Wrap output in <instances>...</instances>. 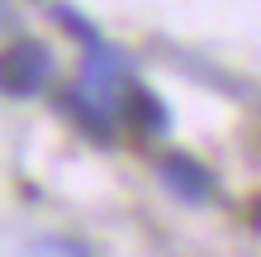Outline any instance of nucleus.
I'll return each instance as SVG.
<instances>
[{"mask_svg": "<svg viewBox=\"0 0 261 257\" xmlns=\"http://www.w3.org/2000/svg\"><path fill=\"white\" fill-rule=\"evenodd\" d=\"M53 77V53L34 38H14L0 48V90L5 96H34Z\"/></svg>", "mask_w": 261, "mask_h": 257, "instance_id": "f257e3e1", "label": "nucleus"}, {"mask_svg": "<svg viewBox=\"0 0 261 257\" xmlns=\"http://www.w3.org/2000/svg\"><path fill=\"white\" fill-rule=\"evenodd\" d=\"M162 176L171 181V186H176L180 195H190V200H204V195L214 191V181H209V172L199 167L195 157H180V153L162 162Z\"/></svg>", "mask_w": 261, "mask_h": 257, "instance_id": "f03ea898", "label": "nucleus"}, {"mask_svg": "<svg viewBox=\"0 0 261 257\" xmlns=\"http://www.w3.org/2000/svg\"><path fill=\"white\" fill-rule=\"evenodd\" d=\"M24 257H90L76 238H38L34 248H24Z\"/></svg>", "mask_w": 261, "mask_h": 257, "instance_id": "7ed1b4c3", "label": "nucleus"}]
</instances>
